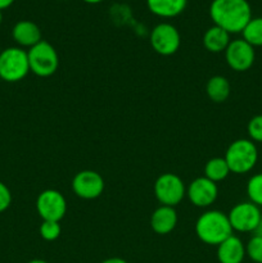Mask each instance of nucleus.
<instances>
[{
	"label": "nucleus",
	"mask_w": 262,
	"mask_h": 263,
	"mask_svg": "<svg viewBox=\"0 0 262 263\" xmlns=\"http://www.w3.org/2000/svg\"><path fill=\"white\" fill-rule=\"evenodd\" d=\"M210 17L215 26L226 32L239 33L252 20V9L247 0H213Z\"/></svg>",
	"instance_id": "f257e3e1"
},
{
	"label": "nucleus",
	"mask_w": 262,
	"mask_h": 263,
	"mask_svg": "<svg viewBox=\"0 0 262 263\" xmlns=\"http://www.w3.org/2000/svg\"><path fill=\"white\" fill-rule=\"evenodd\" d=\"M195 234L203 243L218 246L233 235V228L228 215L221 211L211 210L199 216L195 222Z\"/></svg>",
	"instance_id": "f03ea898"
},
{
	"label": "nucleus",
	"mask_w": 262,
	"mask_h": 263,
	"mask_svg": "<svg viewBox=\"0 0 262 263\" xmlns=\"http://www.w3.org/2000/svg\"><path fill=\"white\" fill-rule=\"evenodd\" d=\"M223 158L233 174H248L254 168L258 161L256 143H253L251 139H238L229 145Z\"/></svg>",
	"instance_id": "7ed1b4c3"
},
{
	"label": "nucleus",
	"mask_w": 262,
	"mask_h": 263,
	"mask_svg": "<svg viewBox=\"0 0 262 263\" xmlns=\"http://www.w3.org/2000/svg\"><path fill=\"white\" fill-rule=\"evenodd\" d=\"M30 72L27 51L21 48H7L0 53V79L18 82Z\"/></svg>",
	"instance_id": "20e7f679"
},
{
	"label": "nucleus",
	"mask_w": 262,
	"mask_h": 263,
	"mask_svg": "<svg viewBox=\"0 0 262 263\" xmlns=\"http://www.w3.org/2000/svg\"><path fill=\"white\" fill-rule=\"evenodd\" d=\"M30 71L39 77H49L59 67L58 53L51 44L41 40L27 51Z\"/></svg>",
	"instance_id": "39448f33"
},
{
	"label": "nucleus",
	"mask_w": 262,
	"mask_h": 263,
	"mask_svg": "<svg viewBox=\"0 0 262 263\" xmlns=\"http://www.w3.org/2000/svg\"><path fill=\"white\" fill-rule=\"evenodd\" d=\"M154 194L161 205L175 207L186 195V187L181 177L167 172L161 175L154 182Z\"/></svg>",
	"instance_id": "423d86ee"
},
{
	"label": "nucleus",
	"mask_w": 262,
	"mask_h": 263,
	"mask_svg": "<svg viewBox=\"0 0 262 263\" xmlns=\"http://www.w3.org/2000/svg\"><path fill=\"white\" fill-rule=\"evenodd\" d=\"M233 231L238 233H253L259 225L262 211L252 202H241L234 205L228 215Z\"/></svg>",
	"instance_id": "0eeeda50"
},
{
	"label": "nucleus",
	"mask_w": 262,
	"mask_h": 263,
	"mask_svg": "<svg viewBox=\"0 0 262 263\" xmlns=\"http://www.w3.org/2000/svg\"><path fill=\"white\" fill-rule=\"evenodd\" d=\"M36 210L43 221L61 222L67 212L66 198L58 190L46 189L38 197Z\"/></svg>",
	"instance_id": "6e6552de"
},
{
	"label": "nucleus",
	"mask_w": 262,
	"mask_h": 263,
	"mask_svg": "<svg viewBox=\"0 0 262 263\" xmlns=\"http://www.w3.org/2000/svg\"><path fill=\"white\" fill-rule=\"evenodd\" d=\"M151 45L159 55H172L176 53L181 44V37L175 26L171 23H159L151 32Z\"/></svg>",
	"instance_id": "1a4fd4ad"
},
{
	"label": "nucleus",
	"mask_w": 262,
	"mask_h": 263,
	"mask_svg": "<svg viewBox=\"0 0 262 263\" xmlns=\"http://www.w3.org/2000/svg\"><path fill=\"white\" fill-rule=\"evenodd\" d=\"M225 59L228 66L236 72L248 71L254 63L256 53L251 44L244 39H236L230 41L225 50Z\"/></svg>",
	"instance_id": "9d476101"
},
{
	"label": "nucleus",
	"mask_w": 262,
	"mask_h": 263,
	"mask_svg": "<svg viewBox=\"0 0 262 263\" xmlns=\"http://www.w3.org/2000/svg\"><path fill=\"white\" fill-rule=\"evenodd\" d=\"M104 180L98 172L85 170L76 174L72 180V190L81 199L92 200L99 198L104 192Z\"/></svg>",
	"instance_id": "9b49d317"
},
{
	"label": "nucleus",
	"mask_w": 262,
	"mask_h": 263,
	"mask_svg": "<svg viewBox=\"0 0 262 263\" xmlns=\"http://www.w3.org/2000/svg\"><path fill=\"white\" fill-rule=\"evenodd\" d=\"M186 197L190 203L198 208H207L216 202L218 197L217 184L207 177H198L193 180L186 189Z\"/></svg>",
	"instance_id": "f8f14e48"
},
{
	"label": "nucleus",
	"mask_w": 262,
	"mask_h": 263,
	"mask_svg": "<svg viewBox=\"0 0 262 263\" xmlns=\"http://www.w3.org/2000/svg\"><path fill=\"white\" fill-rule=\"evenodd\" d=\"M177 225V213L175 207L161 205L157 208L151 217V228L158 235H167L175 230Z\"/></svg>",
	"instance_id": "ddd939ff"
},
{
	"label": "nucleus",
	"mask_w": 262,
	"mask_h": 263,
	"mask_svg": "<svg viewBox=\"0 0 262 263\" xmlns=\"http://www.w3.org/2000/svg\"><path fill=\"white\" fill-rule=\"evenodd\" d=\"M246 256V246L235 235L229 236L217 246V259L220 263H241Z\"/></svg>",
	"instance_id": "4468645a"
},
{
	"label": "nucleus",
	"mask_w": 262,
	"mask_h": 263,
	"mask_svg": "<svg viewBox=\"0 0 262 263\" xmlns=\"http://www.w3.org/2000/svg\"><path fill=\"white\" fill-rule=\"evenodd\" d=\"M13 39L21 46L32 48L41 41V31L32 21H20L14 25L12 31Z\"/></svg>",
	"instance_id": "2eb2a0df"
},
{
	"label": "nucleus",
	"mask_w": 262,
	"mask_h": 263,
	"mask_svg": "<svg viewBox=\"0 0 262 263\" xmlns=\"http://www.w3.org/2000/svg\"><path fill=\"white\" fill-rule=\"evenodd\" d=\"M188 0H146L148 9L162 18H174L184 12Z\"/></svg>",
	"instance_id": "dca6fc26"
},
{
	"label": "nucleus",
	"mask_w": 262,
	"mask_h": 263,
	"mask_svg": "<svg viewBox=\"0 0 262 263\" xmlns=\"http://www.w3.org/2000/svg\"><path fill=\"white\" fill-rule=\"evenodd\" d=\"M230 33L213 25L203 35V45L210 53H222L230 44Z\"/></svg>",
	"instance_id": "f3484780"
},
{
	"label": "nucleus",
	"mask_w": 262,
	"mask_h": 263,
	"mask_svg": "<svg viewBox=\"0 0 262 263\" xmlns=\"http://www.w3.org/2000/svg\"><path fill=\"white\" fill-rule=\"evenodd\" d=\"M230 82L223 76H213L205 85V92L213 103H223L230 95Z\"/></svg>",
	"instance_id": "a211bd4d"
},
{
	"label": "nucleus",
	"mask_w": 262,
	"mask_h": 263,
	"mask_svg": "<svg viewBox=\"0 0 262 263\" xmlns=\"http://www.w3.org/2000/svg\"><path fill=\"white\" fill-rule=\"evenodd\" d=\"M230 174L231 171L225 158H221V157H215V158L210 159L204 166V177L216 184L223 181Z\"/></svg>",
	"instance_id": "6ab92c4d"
},
{
	"label": "nucleus",
	"mask_w": 262,
	"mask_h": 263,
	"mask_svg": "<svg viewBox=\"0 0 262 263\" xmlns=\"http://www.w3.org/2000/svg\"><path fill=\"white\" fill-rule=\"evenodd\" d=\"M243 39L253 48L262 46V17L252 18L241 31Z\"/></svg>",
	"instance_id": "aec40b11"
},
{
	"label": "nucleus",
	"mask_w": 262,
	"mask_h": 263,
	"mask_svg": "<svg viewBox=\"0 0 262 263\" xmlns=\"http://www.w3.org/2000/svg\"><path fill=\"white\" fill-rule=\"evenodd\" d=\"M247 195L249 198V202L253 204L262 207V172L256 174L248 180L247 182Z\"/></svg>",
	"instance_id": "412c9836"
},
{
	"label": "nucleus",
	"mask_w": 262,
	"mask_h": 263,
	"mask_svg": "<svg viewBox=\"0 0 262 263\" xmlns=\"http://www.w3.org/2000/svg\"><path fill=\"white\" fill-rule=\"evenodd\" d=\"M40 235L44 240L54 241L59 238L62 233L61 223L55 221H43L40 225Z\"/></svg>",
	"instance_id": "4be33fe9"
},
{
	"label": "nucleus",
	"mask_w": 262,
	"mask_h": 263,
	"mask_svg": "<svg viewBox=\"0 0 262 263\" xmlns=\"http://www.w3.org/2000/svg\"><path fill=\"white\" fill-rule=\"evenodd\" d=\"M246 254L254 263H262V238L253 235L246 246Z\"/></svg>",
	"instance_id": "5701e85b"
},
{
	"label": "nucleus",
	"mask_w": 262,
	"mask_h": 263,
	"mask_svg": "<svg viewBox=\"0 0 262 263\" xmlns=\"http://www.w3.org/2000/svg\"><path fill=\"white\" fill-rule=\"evenodd\" d=\"M247 131H248L249 139L253 143H262V115H257L251 118L247 126Z\"/></svg>",
	"instance_id": "b1692460"
},
{
	"label": "nucleus",
	"mask_w": 262,
	"mask_h": 263,
	"mask_svg": "<svg viewBox=\"0 0 262 263\" xmlns=\"http://www.w3.org/2000/svg\"><path fill=\"white\" fill-rule=\"evenodd\" d=\"M12 203V194L10 190L4 182L0 181V213L7 211Z\"/></svg>",
	"instance_id": "393cba45"
},
{
	"label": "nucleus",
	"mask_w": 262,
	"mask_h": 263,
	"mask_svg": "<svg viewBox=\"0 0 262 263\" xmlns=\"http://www.w3.org/2000/svg\"><path fill=\"white\" fill-rule=\"evenodd\" d=\"M14 3V0H0V10L7 9Z\"/></svg>",
	"instance_id": "a878e982"
},
{
	"label": "nucleus",
	"mask_w": 262,
	"mask_h": 263,
	"mask_svg": "<svg viewBox=\"0 0 262 263\" xmlns=\"http://www.w3.org/2000/svg\"><path fill=\"white\" fill-rule=\"evenodd\" d=\"M102 263H128V262L122 258H118V257H112V258L105 259V261H103Z\"/></svg>",
	"instance_id": "bb28decb"
},
{
	"label": "nucleus",
	"mask_w": 262,
	"mask_h": 263,
	"mask_svg": "<svg viewBox=\"0 0 262 263\" xmlns=\"http://www.w3.org/2000/svg\"><path fill=\"white\" fill-rule=\"evenodd\" d=\"M253 235L261 236V238H262V218H261V222H259V225L257 226L256 230L253 231Z\"/></svg>",
	"instance_id": "cd10ccee"
},
{
	"label": "nucleus",
	"mask_w": 262,
	"mask_h": 263,
	"mask_svg": "<svg viewBox=\"0 0 262 263\" xmlns=\"http://www.w3.org/2000/svg\"><path fill=\"white\" fill-rule=\"evenodd\" d=\"M82 2L87 3V4H98V3H102L103 0H82Z\"/></svg>",
	"instance_id": "c85d7f7f"
},
{
	"label": "nucleus",
	"mask_w": 262,
	"mask_h": 263,
	"mask_svg": "<svg viewBox=\"0 0 262 263\" xmlns=\"http://www.w3.org/2000/svg\"><path fill=\"white\" fill-rule=\"evenodd\" d=\"M28 263H49V262L44 261V259H32V261H30Z\"/></svg>",
	"instance_id": "c756f323"
},
{
	"label": "nucleus",
	"mask_w": 262,
	"mask_h": 263,
	"mask_svg": "<svg viewBox=\"0 0 262 263\" xmlns=\"http://www.w3.org/2000/svg\"><path fill=\"white\" fill-rule=\"evenodd\" d=\"M3 21V14H2V10H0V23H2Z\"/></svg>",
	"instance_id": "7c9ffc66"
}]
</instances>
